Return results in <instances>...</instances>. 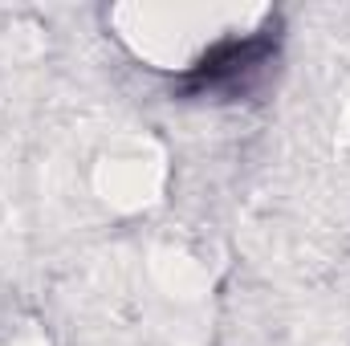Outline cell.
Instances as JSON below:
<instances>
[{
	"mask_svg": "<svg viewBox=\"0 0 350 346\" xmlns=\"http://www.w3.org/2000/svg\"><path fill=\"white\" fill-rule=\"evenodd\" d=\"M269 37H245V41H228V45H220L216 53H208L196 70H191V78H187V86L191 90H232L237 82H245L253 70H261V62L269 57Z\"/></svg>",
	"mask_w": 350,
	"mask_h": 346,
	"instance_id": "1",
	"label": "cell"
}]
</instances>
